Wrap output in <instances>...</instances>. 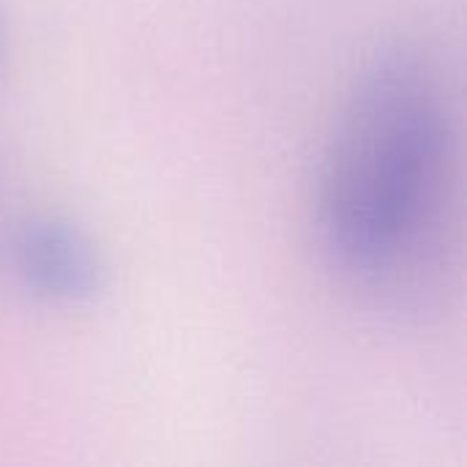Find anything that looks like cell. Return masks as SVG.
Segmentation results:
<instances>
[{
  "label": "cell",
  "instance_id": "obj_2",
  "mask_svg": "<svg viewBox=\"0 0 467 467\" xmlns=\"http://www.w3.org/2000/svg\"><path fill=\"white\" fill-rule=\"evenodd\" d=\"M19 285L52 306H85L104 290V260L90 235L63 216H33L11 238Z\"/></svg>",
  "mask_w": 467,
  "mask_h": 467
},
{
  "label": "cell",
  "instance_id": "obj_3",
  "mask_svg": "<svg viewBox=\"0 0 467 467\" xmlns=\"http://www.w3.org/2000/svg\"><path fill=\"white\" fill-rule=\"evenodd\" d=\"M0 55H3V33H0Z\"/></svg>",
  "mask_w": 467,
  "mask_h": 467
},
{
  "label": "cell",
  "instance_id": "obj_1",
  "mask_svg": "<svg viewBox=\"0 0 467 467\" xmlns=\"http://www.w3.org/2000/svg\"><path fill=\"white\" fill-rule=\"evenodd\" d=\"M315 224L323 254L364 304L421 317L443 304L462 246V131L441 60L383 47L353 79L328 134Z\"/></svg>",
  "mask_w": 467,
  "mask_h": 467
}]
</instances>
